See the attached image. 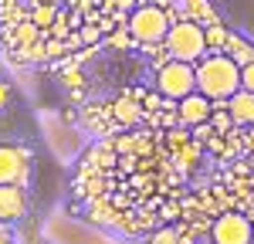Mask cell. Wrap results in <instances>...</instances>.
Returning <instances> with one entry per match:
<instances>
[{
  "mask_svg": "<svg viewBox=\"0 0 254 244\" xmlns=\"http://www.w3.org/2000/svg\"><path fill=\"white\" fill-rule=\"evenodd\" d=\"M210 241L214 244H254V221L237 214V210H227V214H220L214 221Z\"/></svg>",
  "mask_w": 254,
  "mask_h": 244,
  "instance_id": "5",
  "label": "cell"
},
{
  "mask_svg": "<svg viewBox=\"0 0 254 244\" xmlns=\"http://www.w3.org/2000/svg\"><path fill=\"white\" fill-rule=\"evenodd\" d=\"M156 92L166 102H183L196 92V64L187 61H166L156 68Z\"/></svg>",
  "mask_w": 254,
  "mask_h": 244,
  "instance_id": "4",
  "label": "cell"
},
{
  "mask_svg": "<svg viewBox=\"0 0 254 244\" xmlns=\"http://www.w3.org/2000/svg\"><path fill=\"white\" fill-rule=\"evenodd\" d=\"M149 244H180V234H176L173 227H163V231H156L149 238Z\"/></svg>",
  "mask_w": 254,
  "mask_h": 244,
  "instance_id": "16",
  "label": "cell"
},
{
  "mask_svg": "<svg viewBox=\"0 0 254 244\" xmlns=\"http://www.w3.org/2000/svg\"><path fill=\"white\" fill-rule=\"evenodd\" d=\"M170 27H173L170 10H163L159 3H139V7H132V14H129V20H126V31H129L139 44L166 41Z\"/></svg>",
  "mask_w": 254,
  "mask_h": 244,
  "instance_id": "3",
  "label": "cell"
},
{
  "mask_svg": "<svg viewBox=\"0 0 254 244\" xmlns=\"http://www.w3.org/2000/svg\"><path fill=\"white\" fill-rule=\"evenodd\" d=\"M210 112H214V102L207 99V95H187L183 102H176V119L183 122V125H203V122H210Z\"/></svg>",
  "mask_w": 254,
  "mask_h": 244,
  "instance_id": "6",
  "label": "cell"
},
{
  "mask_svg": "<svg viewBox=\"0 0 254 244\" xmlns=\"http://www.w3.org/2000/svg\"><path fill=\"white\" fill-rule=\"evenodd\" d=\"M196 92L210 102H231L241 92V64L231 55L217 51L196 61Z\"/></svg>",
  "mask_w": 254,
  "mask_h": 244,
  "instance_id": "1",
  "label": "cell"
},
{
  "mask_svg": "<svg viewBox=\"0 0 254 244\" xmlns=\"http://www.w3.org/2000/svg\"><path fill=\"white\" fill-rule=\"evenodd\" d=\"M55 20H58V10H55L51 3H41V7L31 10V24H34V27H51Z\"/></svg>",
  "mask_w": 254,
  "mask_h": 244,
  "instance_id": "14",
  "label": "cell"
},
{
  "mask_svg": "<svg viewBox=\"0 0 254 244\" xmlns=\"http://www.w3.org/2000/svg\"><path fill=\"white\" fill-rule=\"evenodd\" d=\"M27 210V197H24V186L20 183H7L0 186V221L3 224H17Z\"/></svg>",
  "mask_w": 254,
  "mask_h": 244,
  "instance_id": "7",
  "label": "cell"
},
{
  "mask_svg": "<svg viewBox=\"0 0 254 244\" xmlns=\"http://www.w3.org/2000/svg\"><path fill=\"white\" fill-rule=\"evenodd\" d=\"M224 55H231V58L244 68V64H251V61H254V44H244L241 38H231V41H227V48H224Z\"/></svg>",
  "mask_w": 254,
  "mask_h": 244,
  "instance_id": "11",
  "label": "cell"
},
{
  "mask_svg": "<svg viewBox=\"0 0 254 244\" xmlns=\"http://www.w3.org/2000/svg\"><path fill=\"white\" fill-rule=\"evenodd\" d=\"M166 51H170L173 61L196 64L200 58H207V27L193 17L176 20L170 27V34H166Z\"/></svg>",
  "mask_w": 254,
  "mask_h": 244,
  "instance_id": "2",
  "label": "cell"
},
{
  "mask_svg": "<svg viewBox=\"0 0 254 244\" xmlns=\"http://www.w3.org/2000/svg\"><path fill=\"white\" fill-rule=\"evenodd\" d=\"M20 177H24V156L14 146H0V186L20 183Z\"/></svg>",
  "mask_w": 254,
  "mask_h": 244,
  "instance_id": "8",
  "label": "cell"
},
{
  "mask_svg": "<svg viewBox=\"0 0 254 244\" xmlns=\"http://www.w3.org/2000/svg\"><path fill=\"white\" fill-rule=\"evenodd\" d=\"M210 125H214L217 136H227L231 129H234L237 122L231 116V109H227V102H214V112H210Z\"/></svg>",
  "mask_w": 254,
  "mask_h": 244,
  "instance_id": "10",
  "label": "cell"
},
{
  "mask_svg": "<svg viewBox=\"0 0 254 244\" xmlns=\"http://www.w3.org/2000/svg\"><path fill=\"white\" fill-rule=\"evenodd\" d=\"M112 116H116L122 125H132V122H139V116H142V109H139L136 102L129 99H119L116 105H112Z\"/></svg>",
  "mask_w": 254,
  "mask_h": 244,
  "instance_id": "12",
  "label": "cell"
},
{
  "mask_svg": "<svg viewBox=\"0 0 254 244\" xmlns=\"http://www.w3.org/2000/svg\"><path fill=\"white\" fill-rule=\"evenodd\" d=\"M0 244H14V234H10V224L0 221Z\"/></svg>",
  "mask_w": 254,
  "mask_h": 244,
  "instance_id": "18",
  "label": "cell"
},
{
  "mask_svg": "<svg viewBox=\"0 0 254 244\" xmlns=\"http://www.w3.org/2000/svg\"><path fill=\"white\" fill-rule=\"evenodd\" d=\"M227 41H231V34H227V27L224 24H210L207 27V51H224L227 48Z\"/></svg>",
  "mask_w": 254,
  "mask_h": 244,
  "instance_id": "13",
  "label": "cell"
},
{
  "mask_svg": "<svg viewBox=\"0 0 254 244\" xmlns=\"http://www.w3.org/2000/svg\"><path fill=\"white\" fill-rule=\"evenodd\" d=\"M7 99H10V92H7V85H3V81H0V109H3V105H7Z\"/></svg>",
  "mask_w": 254,
  "mask_h": 244,
  "instance_id": "19",
  "label": "cell"
},
{
  "mask_svg": "<svg viewBox=\"0 0 254 244\" xmlns=\"http://www.w3.org/2000/svg\"><path fill=\"white\" fill-rule=\"evenodd\" d=\"M241 88H244V92H254V61L241 68Z\"/></svg>",
  "mask_w": 254,
  "mask_h": 244,
  "instance_id": "17",
  "label": "cell"
},
{
  "mask_svg": "<svg viewBox=\"0 0 254 244\" xmlns=\"http://www.w3.org/2000/svg\"><path fill=\"white\" fill-rule=\"evenodd\" d=\"M102 31H105V27H98V24H85V27L78 31L81 44H88V48H92V44H98V41H102Z\"/></svg>",
  "mask_w": 254,
  "mask_h": 244,
  "instance_id": "15",
  "label": "cell"
},
{
  "mask_svg": "<svg viewBox=\"0 0 254 244\" xmlns=\"http://www.w3.org/2000/svg\"><path fill=\"white\" fill-rule=\"evenodd\" d=\"M227 109H231L237 125H254V92H244L241 88L234 99L227 102Z\"/></svg>",
  "mask_w": 254,
  "mask_h": 244,
  "instance_id": "9",
  "label": "cell"
}]
</instances>
